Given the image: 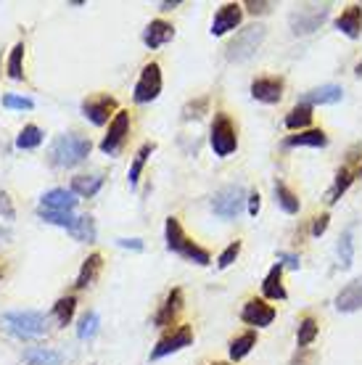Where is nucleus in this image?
<instances>
[{"mask_svg": "<svg viewBox=\"0 0 362 365\" xmlns=\"http://www.w3.org/2000/svg\"><path fill=\"white\" fill-rule=\"evenodd\" d=\"M3 109L29 111V109H35V101L27 98V96H14V93H6V96H3Z\"/></svg>", "mask_w": 362, "mask_h": 365, "instance_id": "obj_39", "label": "nucleus"}, {"mask_svg": "<svg viewBox=\"0 0 362 365\" xmlns=\"http://www.w3.org/2000/svg\"><path fill=\"white\" fill-rule=\"evenodd\" d=\"M328 14H331L328 3H323V6H296L289 16L291 32L294 35H309V32L320 29V24L328 19Z\"/></svg>", "mask_w": 362, "mask_h": 365, "instance_id": "obj_6", "label": "nucleus"}, {"mask_svg": "<svg viewBox=\"0 0 362 365\" xmlns=\"http://www.w3.org/2000/svg\"><path fill=\"white\" fill-rule=\"evenodd\" d=\"M93 151L90 138L77 135V133H66V135H58L51 143V165L61 167V170H69V167H77L80 162H85Z\"/></svg>", "mask_w": 362, "mask_h": 365, "instance_id": "obj_1", "label": "nucleus"}, {"mask_svg": "<svg viewBox=\"0 0 362 365\" xmlns=\"http://www.w3.org/2000/svg\"><path fill=\"white\" fill-rule=\"evenodd\" d=\"M37 217L43 220V222H48V225H58V228H66V230H72V225L77 222V217H74L72 212H48V210H37Z\"/></svg>", "mask_w": 362, "mask_h": 365, "instance_id": "obj_36", "label": "nucleus"}, {"mask_svg": "<svg viewBox=\"0 0 362 365\" xmlns=\"http://www.w3.org/2000/svg\"><path fill=\"white\" fill-rule=\"evenodd\" d=\"M182 310V289H172V292L167 294V299L164 304L156 310L154 315V326L156 329H167V326H172V320L177 318V312Z\"/></svg>", "mask_w": 362, "mask_h": 365, "instance_id": "obj_17", "label": "nucleus"}, {"mask_svg": "<svg viewBox=\"0 0 362 365\" xmlns=\"http://www.w3.org/2000/svg\"><path fill=\"white\" fill-rule=\"evenodd\" d=\"M159 93H162V66L156 64V61H148L140 69L133 98H135V103H151V101L159 98Z\"/></svg>", "mask_w": 362, "mask_h": 365, "instance_id": "obj_9", "label": "nucleus"}, {"mask_svg": "<svg viewBox=\"0 0 362 365\" xmlns=\"http://www.w3.org/2000/svg\"><path fill=\"white\" fill-rule=\"evenodd\" d=\"M246 199H249V196L244 193L241 185H225V188H219V191L214 193L212 210L222 220H236L238 215H241V210H244Z\"/></svg>", "mask_w": 362, "mask_h": 365, "instance_id": "obj_7", "label": "nucleus"}, {"mask_svg": "<svg viewBox=\"0 0 362 365\" xmlns=\"http://www.w3.org/2000/svg\"><path fill=\"white\" fill-rule=\"evenodd\" d=\"M77 310V297H61L53 304V318L58 320V326H69Z\"/></svg>", "mask_w": 362, "mask_h": 365, "instance_id": "obj_33", "label": "nucleus"}, {"mask_svg": "<svg viewBox=\"0 0 362 365\" xmlns=\"http://www.w3.org/2000/svg\"><path fill=\"white\" fill-rule=\"evenodd\" d=\"M100 267H103V255H98V252H93L85 262H82L80 267V275H77V281H74V289H88V286H93L95 283V278H98Z\"/></svg>", "mask_w": 362, "mask_h": 365, "instance_id": "obj_22", "label": "nucleus"}, {"mask_svg": "<svg viewBox=\"0 0 362 365\" xmlns=\"http://www.w3.org/2000/svg\"><path fill=\"white\" fill-rule=\"evenodd\" d=\"M43 138L46 135H43V130L37 128V125H24L16 135V148L19 151H32V148L43 143Z\"/></svg>", "mask_w": 362, "mask_h": 365, "instance_id": "obj_31", "label": "nucleus"}, {"mask_svg": "<svg viewBox=\"0 0 362 365\" xmlns=\"http://www.w3.org/2000/svg\"><path fill=\"white\" fill-rule=\"evenodd\" d=\"M352 180H354V173H352V167L346 165V167H341L338 173H336V182H333V188H331V204H336V201L341 199L346 193V188L352 185Z\"/></svg>", "mask_w": 362, "mask_h": 365, "instance_id": "obj_34", "label": "nucleus"}, {"mask_svg": "<svg viewBox=\"0 0 362 365\" xmlns=\"http://www.w3.org/2000/svg\"><path fill=\"white\" fill-rule=\"evenodd\" d=\"M100 326V318H98V312H85L80 318V326H77V336L80 339H93L95 336V331H98Z\"/></svg>", "mask_w": 362, "mask_h": 365, "instance_id": "obj_38", "label": "nucleus"}, {"mask_svg": "<svg viewBox=\"0 0 362 365\" xmlns=\"http://www.w3.org/2000/svg\"><path fill=\"white\" fill-rule=\"evenodd\" d=\"M286 146L296 148V146H312V148H323L328 146V135L323 130H301L296 135L286 138Z\"/></svg>", "mask_w": 362, "mask_h": 365, "instance_id": "obj_24", "label": "nucleus"}, {"mask_svg": "<svg viewBox=\"0 0 362 365\" xmlns=\"http://www.w3.org/2000/svg\"><path fill=\"white\" fill-rule=\"evenodd\" d=\"M0 215L3 220H14L16 217V210H14V201L6 191H0Z\"/></svg>", "mask_w": 362, "mask_h": 365, "instance_id": "obj_42", "label": "nucleus"}, {"mask_svg": "<svg viewBox=\"0 0 362 365\" xmlns=\"http://www.w3.org/2000/svg\"><path fill=\"white\" fill-rule=\"evenodd\" d=\"M207 106H209V98H199L196 103H188V106H185V111H182V119H199V117H204Z\"/></svg>", "mask_w": 362, "mask_h": 365, "instance_id": "obj_41", "label": "nucleus"}, {"mask_svg": "<svg viewBox=\"0 0 362 365\" xmlns=\"http://www.w3.org/2000/svg\"><path fill=\"white\" fill-rule=\"evenodd\" d=\"M100 185H103V178H100V175H77V178H72L69 191H72L77 199H93V196L100 191Z\"/></svg>", "mask_w": 362, "mask_h": 365, "instance_id": "obj_23", "label": "nucleus"}, {"mask_svg": "<svg viewBox=\"0 0 362 365\" xmlns=\"http://www.w3.org/2000/svg\"><path fill=\"white\" fill-rule=\"evenodd\" d=\"M262 294H264V299H272V302L289 299V292H286V286H283V265L281 262H275V265L270 267V273L264 275Z\"/></svg>", "mask_w": 362, "mask_h": 365, "instance_id": "obj_18", "label": "nucleus"}, {"mask_svg": "<svg viewBox=\"0 0 362 365\" xmlns=\"http://www.w3.org/2000/svg\"><path fill=\"white\" fill-rule=\"evenodd\" d=\"M69 236H72L74 241H82V244H93V241H95V220H93L90 215L77 217V222H74L72 230H69Z\"/></svg>", "mask_w": 362, "mask_h": 365, "instance_id": "obj_30", "label": "nucleus"}, {"mask_svg": "<svg viewBox=\"0 0 362 365\" xmlns=\"http://www.w3.org/2000/svg\"><path fill=\"white\" fill-rule=\"evenodd\" d=\"M209 143H212V151L225 159L238 148V130L233 125V119L227 117L225 111H217L214 114V122H212V133H209Z\"/></svg>", "mask_w": 362, "mask_h": 365, "instance_id": "obj_4", "label": "nucleus"}, {"mask_svg": "<svg viewBox=\"0 0 362 365\" xmlns=\"http://www.w3.org/2000/svg\"><path fill=\"white\" fill-rule=\"evenodd\" d=\"M264 27L262 24H252V27L241 29L233 40H230V46H227V58L230 61H246V58H252L257 51H259V46H262L264 40Z\"/></svg>", "mask_w": 362, "mask_h": 365, "instance_id": "obj_5", "label": "nucleus"}, {"mask_svg": "<svg viewBox=\"0 0 362 365\" xmlns=\"http://www.w3.org/2000/svg\"><path fill=\"white\" fill-rule=\"evenodd\" d=\"M117 247L133 249V252H143V241H140V238H117Z\"/></svg>", "mask_w": 362, "mask_h": 365, "instance_id": "obj_46", "label": "nucleus"}, {"mask_svg": "<svg viewBox=\"0 0 362 365\" xmlns=\"http://www.w3.org/2000/svg\"><path fill=\"white\" fill-rule=\"evenodd\" d=\"M180 6V0H172V3H162L159 6V11H172V9H177Z\"/></svg>", "mask_w": 362, "mask_h": 365, "instance_id": "obj_48", "label": "nucleus"}, {"mask_svg": "<svg viewBox=\"0 0 362 365\" xmlns=\"http://www.w3.org/2000/svg\"><path fill=\"white\" fill-rule=\"evenodd\" d=\"M3 275H6V265L0 262V281H3Z\"/></svg>", "mask_w": 362, "mask_h": 365, "instance_id": "obj_49", "label": "nucleus"}, {"mask_svg": "<svg viewBox=\"0 0 362 365\" xmlns=\"http://www.w3.org/2000/svg\"><path fill=\"white\" fill-rule=\"evenodd\" d=\"M246 9H249V14L257 16V14H267V11L272 9V3H254V0H249V3H246Z\"/></svg>", "mask_w": 362, "mask_h": 365, "instance_id": "obj_47", "label": "nucleus"}, {"mask_svg": "<svg viewBox=\"0 0 362 365\" xmlns=\"http://www.w3.org/2000/svg\"><path fill=\"white\" fill-rule=\"evenodd\" d=\"M328 222H331V215H328V212H323V215H317L315 217V222H312V230H309V233H312V236H323V233H326L328 230Z\"/></svg>", "mask_w": 362, "mask_h": 365, "instance_id": "obj_43", "label": "nucleus"}, {"mask_svg": "<svg viewBox=\"0 0 362 365\" xmlns=\"http://www.w3.org/2000/svg\"><path fill=\"white\" fill-rule=\"evenodd\" d=\"M24 363L27 365H61L63 355L58 349H51V347H29L27 352H24Z\"/></svg>", "mask_w": 362, "mask_h": 365, "instance_id": "obj_26", "label": "nucleus"}, {"mask_svg": "<svg viewBox=\"0 0 362 365\" xmlns=\"http://www.w3.org/2000/svg\"><path fill=\"white\" fill-rule=\"evenodd\" d=\"M156 151V143L151 140V143H143V146L138 148L135 156H133V165H130V170H127V180H130V188H135L138 180H140V173H143L145 162H148V156Z\"/></svg>", "mask_w": 362, "mask_h": 365, "instance_id": "obj_25", "label": "nucleus"}, {"mask_svg": "<svg viewBox=\"0 0 362 365\" xmlns=\"http://www.w3.org/2000/svg\"><path fill=\"white\" fill-rule=\"evenodd\" d=\"M336 29L344 32L349 40H357L362 35V6H349L336 19Z\"/></svg>", "mask_w": 362, "mask_h": 365, "instance_id": "obj_20", "label": "nucleus"}, {"mask_svg": "<svg viewBox=\"0 0 362 365\" xmlns=\"http://www.w3.org/2000/svg\"><path fill=\"white\" fill-rule=\"evenodd\" d=\"M344 96V91L338 85H320L315 91H307L301 96V103L304 106H328V103H338Z\"/></svg>", "mask_w": 362, "mask_h": 365, "instance_id": "obj_19", "label": "nucleus"}, {"mask_svg": "<svg viewBox=\"0 0 362 365\" xmlns=\"http://www.w3.org/2000/svg\"><path fill=\"white\" fill-rule=\"evenodd\" d=\"M246 204H249V215H252V217H257V215H259V210H262V196H259L257 191H252V193H249V199H246Z\"/></svg>", "mask_w": 362, "mask_h": 365, "instance_id": "obj_44", "label": "nucleus"}, {"mask_svg": "<svg viewBox=\"0 0 362 365\" xmlns=\"http://www.w3.org/2000/svg\"><path fill=\"white\" fill-rule=\"evenodd\" d=\"M77 196H74L69 188H53V191H48L43 199H40V210H48V212H74L77 207Z\"/></svg>", "mask_w": 362, "mask_h": 365, "instance_id": "obj_16", "label": "nucleus"}, {"mask_svg": "<svg viewBox=\"0 0 362 365\" xmlns=\"http://www.w3.org/2000/svg\"><path fill=\"white\" fill-rule=\"evenodd\" d=\"M275 307L267 304V299H249L241 310V320L249 323V326H257V329H264L275 320Z\"/></svg>", "mask_w": 362, "mask_h": 365, "instance_id": "obj_13", "label": "nucleus"}, {"mask_svg": "<svg viewBox=\"0 0 362 365\" xmlns=\"http://www.w3.org/2000/svg\"><path fill=\"white\" fill-rule=\"evenodd\" d=\"M278 262H281L283 267H291V270H299V257L296 255H289V252H281V255H278Z\"/></svg>", "mask_w": 362, "mask_h": 365, "instance_id": "obj_45", "label": "nucleus"}, {"mask_svg": "<svg viewBox=\"0 0 362 365\" xmlns=\"http://www.w3.org/2000/svg\"><path fill=\"white\" fill-rule=\"evenodd\" d=\"M127 135H130V111L119 109L117 117L111 119L109 133H106L103 140H100V151H103L106 156L119 154V148H122V143H125Z\"/></svg>", "mask_w": 362, "mask_h": 365, "instance_id": "obj_11", "label": "nucleus"}, {"mask_svg": "<svg viewBox=\"0 0 362 365\" xmlns=\"http://www.w3.org/2000/svg\"><path fill=\"white\" fill-rule=\"evenodd\" d=\"M241 21H244V6L241 3H225V6H219V11L212 19V35H227L230 29L241 27Z\"/></svg>", "mask_w": 362, "mask_h": 365, "instance_id": "obj_12", "label": "nucleus"}, {"mask_svg": "<svg viewBox=\"0 0 362 365\" xmlns=\"http://www.w3.org/2000/svg\"><path fill=\"white\" fill-rule=\"evenodd\" d=\"M209 365H233V363H209Z\"/></svg>", "mask_w": 362, "mask_h": 365, "instance_id": "obj_51", "label": "nucleus"}, {"mask_svg": "<svg viewBox=\"0 0 362 365\" xmlns=\"http://www.w3.org/2000/svg\"><path fill=\"white\" fill-rule=\"evenodd\" d=\"M275 201L281 204V210L283 212H289V215H299V210H301V201H299V196L291 191L286 182H275Z\"/></svg>", "mask_w": 362, "mask_h": 365, "instance_id": "obj_27", "label": "nucleus"}, {"mask_svg": "<svg viewBox=\"0 0 362 365\" xmlns=\"http://www.w3.org/2000/svg\"><path fill=\"white\" fill-rule=\"evenodd\" d=\"M193 344V326L182 323L175 331H170L167 336H162L156 341V347L151 349V360H159V357H167L172 352H180V349L190 347Z\"/></svg>", "mask_w": 362, "mask_h": 365, "instance_id": "obj_10", "label": "nucleus"}, {"mask_svg": "<svg viewBox=\"0 0 362 365\" xmlns=\"http://www.w3.org/2000/svg\"><path fill=\"white\" fill-rule=\"evenodd\" d=\"M338 259H341V267H352L354 259V244H352V228H346L338 238Z\"/></svg>", "mask_w": 362, "mask_h": 365, "instance_id": "obj_37", "label": "nucleus"}, {"mask_svg": "<svg viewBox=\"0 0 362 365\" xmlns=\"http://www.w3.org/2000/svg\"><path fill=\"white\" fill-rule=\"evenodd\" d=\"M357 74H360V77H362V64H357Z\"/></svg>", "mask_w": 362, "mask_h": 365, "instance_id": "obj_50", "label": "nucleus"}, {"mask_svg": "<svg viewBox=\"0 0 362 365\" xmlns=\"http://www.w3.org/2000/svg\"><path fill=\"white\" fill-rule=\"evenodd\" d=\"M254 347H257V334H254V331H246V334H241V336H236L230 341V349H227V352H230V360L238 363V360H244Z\"/></svg>", "mask_w": 362, "mask_h": 365, "instance_id": "obj_28", "label": "nucleus"}, {"mask_svg": "<svg viewBox=\"0 0 362 365\" xmlns=\"http://www.w3.org/2000/svg\"><path fill=\"white\" fill-rule=\"evenodd\" d=\"M252 98L262 103H278L283 98L281 77H257L252 83Z\"/></svg>", "mask_w": 362, "mask_h": 365, "instance_id": "obj_14", "label": "nucleus"}, {"mask_svg": "<svg viewBox=\"0 0 362 365\" xmlns=\"http://www.w3.org/2000/svg\"><path fill=\"white\" fill-rule=\"evenodd\" d=\"M317 320L315 318H301V323H299V331H296V347L299 349H304V347H309L312 341L317 339Z\"/></svg>", "mask_w": 362, "mask_h": 365, "instance_id": "obj_35", "label": "nucleus"}, {"mask_svg": "<svg viewBox=\"0 0 362 365\" xmlns=\"http://www.w3.org/2000/svg\"><path fill=\"white\" fill-rule=\"evenodd\" d=\"M164 236H167V249L175 252V255H180L182 259L196 262V265H209L212 262V255H209L207 249L199 247L196 241H190L185 236V230H182L177 217H167V222H164Z\"/></svg>", "mask_w": 362, "mask_h": 365, "instance_id": "obj_2", "label": "nucleus"}, {"mask_svg": "<svg viewBox=\"0 0 362 365\" xmlns=\"http://www.w3.org/2000/svg\"><path fill=\"white\" fill-rule=\"evenodd\" d=\"M24 51H27V48H24L21 40L11 48L9 64H6V72H9L11 80H24Z\"/></svg>", "mask_w": 362, "mask_h": 365, "instance_id": "obj_32", "label": "nucleus"}, {"mask_svg": "<svg viewBox=\"0 0 362 365\" xmlns=\"http://www.w3.org/2000/svg\"><path fill=\"white\" fill-rule=\"evenodd\" d=\"M309 125H312V106L299 103V106H294V109L286 114V128L289 130L301 133V130H307Z\"/></svg>", "mask_w": 362, "mask_h": 365, "instance_id": "obj_29", "label": "nucleus"}, {"mask_svg": "<svg viewBox=\"0 0 362 365\" xmlns=\"http://www.w3.org/2000/svg\"><path fill=\"white\" fill-rule=\"evenodd\" d=\"M117 111L119 103L109 93H98V96H90V98L82 101V114L90 119L93 125H98V128L111 125V119L117 117Z\"/></svg>", "mask_w": 362, "mask_h": 365, "instance_id": "obj_8", "label": "nucleus"}, {"mask_svg": "<svg viewBox=\"0 0 362 365\" xmlns=\"http://www.w3.org/2000/svg\"><path fill=\"white\" fill-rule=\"evenodd\" d=\"M362 307V281H352L346 289L336 297V310L338 312H354Z\"/></svg>", "mask_w": 362, "mask_h": 365, "instance_id": "obj_21", "label": "nucleus"}, {"mask_svg": "<svg viewBox=\"0 0 362 365\" xmlns=\"http://www.w3.org/2000/svg\"><path fill=\"white\" fill-rule=\"evenodd\" d=\"M238 255H241V241H233V244H227L225 252H222V255L217 257V267H219V270L230 267L238 259Z\"/></svg>", "mask_w": 362, "mask_h": 365, "instance_id": "obj_40", "label": "nucleus"}, {"mask_svg": "<svg viewBox=\"0 0 362 365\" xmlns=\"http://www.w3.org/2000/svg\"><path fill=\"white\" fill-rule=\"evenodd\" d=\"M175 37V27L170 21H164V19H154L148 27L143 29V46L156 51V48L167 46L170 40Z\"/></svg>", "mask_w": 362, "mask_h": 365, "instance_id": "obj_15", "label": "nucleus"}, {"mask_svg": "<svg viewBox=\"0 0 362 365\" xmlns=\"http://www.w3.org/2000/svg\"><path fill=\"white\" fill-rule=\"evenodd\" d=\"M360 175H362V167H360Z\"/></svg>", "mask_w": 362, "mask_h": 365, "instance_id": "obj_52", "label": "nucleus"}, {"mask_svg": "<svg viewBox=\"0 0 362 365\" xmlns=\"http://www.w3.org/2000/svg\"><path fill=\"white\" fill-rule=\"evenodd\" d=\"M3 329L19 339H37L48 334V318L37 310H11L3 312Z\"/></svg>", "mask_w": 362, "mask_h": 365, "instance_id": "obj_3", "label": "nucleus"}]
</instances>
